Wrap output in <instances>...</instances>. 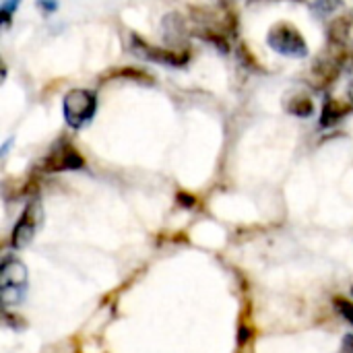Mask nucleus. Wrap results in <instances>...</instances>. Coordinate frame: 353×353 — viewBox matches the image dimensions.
Instances as JSON below:
<instances>
[{
  "label": "nucleus",
  "mask_w": 353,
  "mask_h": 353,
  "mask_svg": "<svg viewBox=\"0 0 353 353\" xmlns=\"http://www.w3.org/2000/svg\"><path fill=\"white\" fill-rule=\"evenodd\" d=\"M29 285L27 267L19 259H4L0 267V300L4 306H19Z\"/></svg>",
  "instance_id": "obj_1"
},
{
  "label": "nucleus",
  "mask_w": 353,
  "mask_h": 353,
  "mask_svg": "<svg viewBox=\"0 0 353 353\" xmlns=\"http://www.w3.org/2000/svg\"><path fill=\"white\" fill-rule=\"evenodd\" d=\"M97 110V97L93 91L89 89H70L64 95L62 101V112H64V120L70 128H83Z\"/></svg>",
  "instance_id": "obj_2"
},
{
  "label": "nucleus",
  "mask_w": 353,
  "mask_h": 353,
  "mask_svg": "<svg viewBox=\"0 0 353 353\" xmlns=\"http://www.w3.org/2000/svg\"><path fill=\"white\" fill-rule=\"evenodd\" d=\"M267 41L277 54H283L290 58H304L308 54V43H306L304 35L300 33V29L296 25H292L288 21L275 23L269 29Z\"/></svg>",
  "instance_id": "obj_3"
},
{
  "label": "nucleus",
  "mask_w": 353,
  "mask_h": 353,
  "mask_svg": "<svg viewBox=\"0 0 353 353\" xmlns=\"http://www.w3.org/2000/svg\"><path fill=\"white\" fill-rule=\"evenodd\" d=\"M41 223H43V207H41L39 199H31V201L25 205V209H23V213H21L17 225L12 228L10 246H12L14 250H21V248H25V246H29V244L33 242L35 234L39 232Z\"/></svg>",
  "instance_id": "obj_4"
},
{
  "label": "nucleus",
  "mask_w": 353,
  "mask_h": 353,
  "mask_svg": "<svg viewBox=\"0 0 353 353\" xmlns=\"http://www.w3.org/2000/svg\"><path fill=\"white\" fill-rule=\"evenodd\" d=\"M130 43L132 50L143 56L145 60L157 62V64H168V66H184L190 58L188 50H172V48H161V46H153L149 41H145L139 33L130 35Z\"/></svg>",
  "instance_id": "obj_5"
},
{
  "label": "nucleus",
  "mask_w": 353,
  "mask_h": 353,
  "mask_svg": "<svg viewBox=\"0 0 353 353\" xmlns=\"http://www.w3.org/2000/svg\"><path fill=\"white\" fill-rule=\"evenodd\" d=\"M41 168L43 172H50V174L81 170L85 168V157L70 143H62L46 155V159L41 161Z\"/></svg>",
  "instance_id": "obj_6"
},
{
  "label": "nucleus",
  "mask_w": 353,
  "mask_h": 353,
  "mask_svg": "<svg viewBox=\"0 0 353 353\" xmlns=\"http://www.w3.org/2000/svg\"><path fill=\"white\" fill-rule=\"evenodd\" d=\"M341 70H343V66L325 50V52L319 56V60L312 64V68H310V72H308V81H310V85H312L314 89L325 91V89H329V87L339 79Z\"/></svg>",
  "instance_id": "obj_7"
},
{
  "label": "nucleus",
  "mask_w": 353,
  "mask_h": 353,
  "mask_svg": "<svg viewBox=\"0 0 353 353\" xmlns=\"http://www.w3.org/2000/svg\"><path fill=\"white\" fill-rule=\"evenodd\" d=\"M327 35H329V43L335 46H350L353 48V17L343 12L331 19L329 27H327Z\"/></svg>",
  "instance_id": "obj_8"
},
{
  "label": "nucleus",
  "mask_w": 353,
  "mask_h": 353,
  "mask_svg": "<svg viewBox=\"0 0 353 353\" xmlns=\"http://www.w3.org/2000/svg\"><path fill=\"white\" fill-rule=\"evenodd\" d=\"M353 112V101H345L339 97H329L323 105L321 112V126L323 128H331L337 122H341L345 116H350Z\"/></svg>",
  "instance_id": "obj_9"
},
{
  "label": "nucleus",
  "mask_w": 353,
  "mask_h": 353,
  "mask_svg": "<svg viewBox=\"0 0 353 353\" xmlns=\"http://www.w3.org/2000/svg\"><path fill=\"white\" fill-rule=\"evenodd\" d=\"M120 81V79H128V81H139V83H153V77L141 68H132V66H122V68H110L105 70L99 81L101 83H108V81Z\"/></svg>",
  "instance_id": "obj_10"
},
{
  "label": "nucleus",
  "mask_w": 353,
  "mask_h": 353,
  "mask_svg": "<svg viewBox=\"0 0 353 353\" xmlns=\"http://www.w3.org/2000/svg\"><path fill=\"white\" fill-rule=\"evenodd\" d=\"M288 112L292 116H300V118H308L314 114V101L308 95H294L288 101Z\"/></svg>",
  "instance_id": "obj_11"
},
{
  "label": "nucleus",
  "mask_w": 353,
  "mask_h": 353,
  "mask_svg": "<svg viewBox=\"0 0 353 353\" xmlns=\"http://www.w3.org/2000/svg\"><path fill=\"white\" fill-rule=\"evenodd\" d=\"M312 8H314L321 17H325V14H335L337 8H343V2H341V0H316Z\"/></svg>",
  "instance_id": "obj_12"
},
{
  "label": "nucleus",
  "mask_w": 353,
  "mask_h": 353,
  "mask_svg": "<svg viewBox=\"0 0 353 353\" xmlns=\"http://www.w3.org/2000/svg\"><path fill=\"white\" fill-rule=\"evenodd\" d=\"M335 308H337V312L353 327V302L345 300V298H335Z\"/></svg>",
  "instance_id": "obj_13"
},
{
  "label": "nucleus",
  "mask_w": 353,
  "mask_h": 353,
  "mask_svg": "<svg viewBox=\"0 0 353 353\" xmlns=\"http://www.w3.org/2000/svg\"><path fill=\"white\" fill-rule=\"evenodd\" d=\"M238 52H240V58H242V62H244L246 66H250V68H254V70H261V66H259V60L254 58V54H252L250 46L242 43Z\"/></svg>",
  "instance_id": "obj_14"
},
{
  "label": "nucleus",
  "mask_w": 353,
  "mask_h": 353,
  "mask_svg": "<svg viewBox=\"0 0 353 353\" xmlns=\"http://www.w3.org/2000/svg\"><path fill=\"white\" fill-rule=\"evenodd\" d=\"M339 353H353V335H345L343 341H341V347Z\"/></svg>",
  "instance_id": "obj_15"
},
{
  "label": "nucleus",
  "mask_w": 353,
  "mask_h": 353,
  "mask_svg": "<svg viewBox=\"0 0 353 353\" xmlns=\"http://www.w3.org/2000/svg\"><path fill=\"white\" fill-rule=\"evenodd\" d=\"M178 201H180V203H186V207L196 205V199H194V196H190V194H186V192H180V194H178Z\"/></svg>",
  "instance_id": "obj_16"
},
{
  "label": "nucleus",
  "mask_w": 353,
  "mask_h": 353,
  "mask_svg": "<svg viewBox=\"0 0 353 353\" xmlns=\"http://www.w3.org/2000/svg\"><path fill=\"white\" fill-rule=\"evenodd\" d=\"M350 97H352V101H353V83H352V87H350Z\"/></svg>",
  "instance_id": "obj_17"
},
{
  "label": "nucleus",
  "mask_w": 353,
  "mask_h": 353,
  "mask_svg": "<svg viewBox=\"0 0 353 353\" xmlns=\"http://www.w3.org/2000/svg\"><path fill=\"white\" fill-rule=\"evenodd\" d=\"M248 2H259V0H248ZM296 2H304V0H296Z\"/></svg>",
  "instance_id": "obj_18"
},
{
  "label": "nucleus",
  "mask_w": 353,
  "mask_h": 353,
  "mask_svg": "<svg viewBox=\"0 0 353 353\" xmlns=\"http://www.w3.org/2000/svg\"><path fill=\"white\" fill-rule=\"evenodd\" d=\"M223 2H230V0H223Z\"/></svg>",
  "instance_id": "obj_19"
},
{
  "label": "nucleus",
  "mask_w": 353,
  "mask_h": 353,
  "mask_svg": "<svg viewBox=\"0 0 353 353\" xmlns=\"http://www.w3.org/2000/svg\"><path fill=\"white\" fill-rule=\"evenodd\" d=\"M352 296H353V288H352Z\"/></svg>",
  "instance_id": "obj_20"
}]
</instances>
